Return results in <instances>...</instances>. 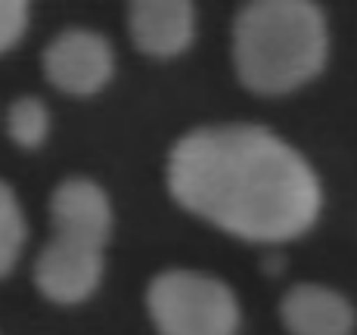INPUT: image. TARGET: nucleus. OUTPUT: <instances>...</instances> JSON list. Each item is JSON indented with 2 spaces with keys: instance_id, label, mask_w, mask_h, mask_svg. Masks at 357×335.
I'll use <instances>...</instances> for the list:
<instances>
[{
  "instance_id": "1",
  "label": "nucleus",
  "mask_w": 357,
  "mask_h": 335,
  "mask_svg": "<svg viewBox=\"0 0 357 335\" xmlns=\"http://www.w3.org/2000/svg\"><path fill=\"white\" fill-rule=\"evenodd\" d=\"M165 187L190 215L245 242H289L324 211L314 165L261 125L193 127L171 146Z\"/></svg>"
},
{
  "instance_id": "2",
  "label": "nucleus",
  "mask_w": 357,
  "mask_h": 335,
  "mask_svg": "<svg viewBox=\"0 0 357 335\" xmlns=\"http://www.w3.org/2000/svg\"><path fill=\"white\" fill-rule=\"evenodd\" d=\"M326 56V13L311 0H252L233 19V65L252 93L298 91L324 72Z\"/></svg>"
},
{
  "instance_id": "3",
  "label": "nucleus",
  "mask_w": 357,
  "mask_h": 335,
  "mask_svg": "<svg viewBox=\"0 0 357 335\" xmlns=\"http://www.w3.org/2000/svg\"><path fill=\"white\" fill-rule=\"evenodd\" d=\"M159 335H236L239 302L224 279L199 270H162L146 286Z\"/></svg>"
},
{
  "instance_id": "4",
  "label": "nucleus",
  "mask_w": 357,
  "mask_h": 335,
  "mask_svg": "<svg viewBox=\"0 0 357 335\" xmlns=\"http://www.w3.org/2000/svg\"><path fill=\"white\" fill-rule=\"evenodd\" d=\"M40 68L56 91L72 97H93L112 81L115 53L106 34L91 29H66L47 44Z\"/></svg>"
},
{
  "instance_id": "5",
  "label": "nucleus",
  "mask_w": 357,
  "mask_h": 335,
  "mask_svg": "<svg viewBox=\"0 0 357 335\" xmlns=\"http://www.w3.org/2000/svg\"><path fill=\"white\" fill-rule=\"evenodd\" d=\"M102 249L53 236L34 258V286L53 304H81L100 289Z\"/></svg>"
},
{
  "instance_id": "6",
  "label": "nucleus",
  "mask_w": 357,
  "mask_h": 335,
  "mask_svg": "<svg viewBox=\"0 0 357 335\" xmlns=\"http://www.w3.org/2000/svg\"><path fill=\"white\" fill-rule=\"evenodd\" d=\"M50 221L59 239L106 249L112 236V202L91 177H66L50 196Z\"/></svg>"
},
{
  "instance_id": "7",
  "label": "nucleus",
  "mask_w": 357,
  "mask_h": 335,
  "mask_svg": "<svg viewBox=\"0 0 357 335\" xmlns=\"http://www.w3.org/2000/svg\"><path fill=\"white\" fill-rule=\"evenodd\" d=\"M128 31L140 53L174 59L196 40V6L190 0H134L128 6Z\"/></svg>"
},
{
  "instance_id": "8",
  "label": "nucleus",
  "mask_w": 357,
  "mask_h": 335,
  "mask_svg": "<svg viewBox=\"0 0 357 335\" xmlns=\"http://www.w3.org/2000/svg\"><path fill=\"white\" fill-rule=\"evenodd\" d=\"M280 320L292 335H351L357 313L342 292L317 283H298L280 302Z\"/></svg>"
},
{
  "instance_id": "9",
  "label": "nucleus",
  "mask_w": 357,
  "mask_h": 335,
  "mask_svg": "<svg viewBox=\"0 0 357 335\" xmlns=\"http://www.w3.org/2000/svg\"><path fill=\"white\" fill-rule=\"evenodd\" d=\"M6 134L19 149H38L50 134V112H47L44 100L31 97H16L6 109Z\"/></svg>"
},
{
  "instance_id": "10",
  "label": "nucleus",
  "mask_w": 357,
  "mask_h": 335,
  "mask_svg": "<svg viewBox=\"0 0 357 335\" xmlns=\"http://www.w3.org/2000/svg\"><path fill=\"white\" fill-rule=\"evenodd\" d=\"M25 236H29V227H25V215L16 189L6 180H0V279L10 276L16 267Z\"/></svg>"
},
{
  "instance_id": "11",
  "label": "nucleus",
  "mask_w": 357,
  "mask_h": 335,
  "mask_svg": "<svg viewBox=\"0 0 357 335\" xmlns=\"http://www.w3.org/2000/svg\"><path fill=\"white\" fill-rule=\"evenodd\" d=\"M29 29V3L25 0H0V53L22 40Z\"/></svg>"
}]
</instances>
